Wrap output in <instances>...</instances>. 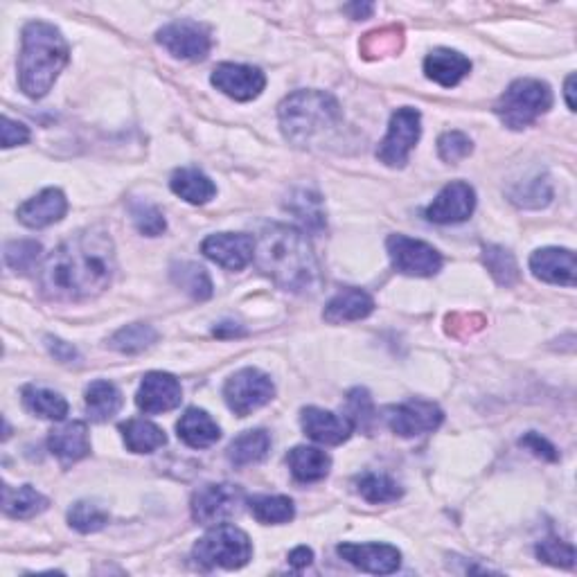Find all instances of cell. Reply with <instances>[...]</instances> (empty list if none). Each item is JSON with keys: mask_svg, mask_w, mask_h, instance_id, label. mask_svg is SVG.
Returning a JSON list of instances; mask_svg holds the SVG:
<instances>
[{"mask_svg": "<svg viewBox=\"0 0 577 577\" xmlns=\"http://www.w3.org/2000/svg\"><path fill=\"white\" fill-rule=\"evenodd\" d=\"M115 246L104 228H86L66 239L39 269L41 296L52 303H79L109 289Z\"/></svg>", "mask_w": 577, "mask_h": 577, "instance_id": "6da1fadb", "label": "cell"}, {"mask_svg": "<svg viewBox=\"0 0 577 577\" xmlns=\"http://www.w3.org/2000/svg\"><path fill=\"white\" fill-rule=\"evenodd\" d=\"M253 260L284 291L307 294L321 284V269L303 230L264 224L257 230Z\"/></svg>", "mask_w": 577, "mask_h": 577, "instance_id": "7a4b0ae2", "label": "cell"}, {"mask_svg": "<svg viewBox=\"0 0 577 577\" xmlns=\"http://www.w3.org/2000/svg\"><path fill=\"white\" fill-rule=\"evenodd\" d=\"M68 61V41L55 25L43 21L25 25L19 55V86L25 95L32 100L46 97Z\"/></svg>", "mask_w": 577, "mask_h": 577, "instance_id": "3957f363", "label": "cell"}, {"mask_svg": "<svg viewBox=\"0 0 577 577\" xmlns=\"http://www.w3.org/2000/svg\"><path fill=\"white\" fill-rule=\"evenodd\" d=\"M284 138L296 147L312 145L316 138L334 131L343 120L341 106L325 91H296L284 97L280 109Z\"/></svg>", "mask_w": 577, "mask_h": 577, "instance_id": "277c9868", "label": "cell"}, {"mask_svg": "<svg viewBox=\"0 0 577 577\" xmlns=\"http://www.w3.org/2000/svg\"><path fill=\"white\" fill-rule=\"evenodd\" d=\"M553 106V91L541 79L523 77L512 82L494 104V113L499 115L505 127L512 131L526 129Z\"/></svg>", "mask_w": 577, "mask_h": 577, "instance_id": "5b68a950", "label": "cell"}, {"mask_svg": "<svg viewBox=\"0 0 577 577\" xmlns=\"http://www.w3.org/2000/svg\"><path fill=\"white\" fill-rule=\"evenodd\" d=\"M192 555L206 568L219 566L235 571V568H242L251 562L253 546L244 530L230 526V523H219L217 528H212L197 541Z\"/></svg>", "mask_w": 577, "mask_h": 577, "instance_id": "8992f818", "label": "cell"}, {"mask_svg": "<svg viewBox=\"0 0 577 577\" xmlns=\"http://www.w3.org/2000/svg\"><path fill=\"white\" fill-rule=\"evenodd\" d=\"M422 115L413 106L397 109L390 118L386 138L381 140L377 149V158L388 167H404L408 163L413 147L417 145L422 133Z\"/></svg>", "mask_w": 577, "mask_h": 577, "instance_id": "52a82bcc", "label": "cell"}, {"mask_svg": "<svg viewBox=\"0 0 577 577\" xmlns=\"http://www.w3.org/2000/svg\"><path fill=\"white\" fill-rule=\"evenodd\" d=\"M275 395V386L269 375L257 368H244L226 381L224 399L230 411L239 417L251 415L266 406Z\"/></svg>", "mask_w": 577, "mask_h": 577, "instance_id": "ba28073f", "label": "cell"}, {"mask_svg": "<svg viewBox=\"0 0 577 577\" xmlns=\"http://www.w3.org/2000/svg\"><path fill=\"white\" fill-rule=\"evenodd\" d=\"M244 503V492L239 485L210 483L199 487L192 496V519L201 526H219L235 517Z\"/></svg>", "mask_w": 577, "mask_h": 577, "instance_id": "9c48e42d", "label": "cell"}, {"mask_svg": "<svg viewBox=\"0 0 577 577\" xmlns=\"http://www.w3.org/2000/svg\"><path fill=\"white\" fill-rule=\"evenodd\" d=\"M388 257L395 269L413 278H431L442 269V255L431 244L422 239H413L406 235H390L388 242Z\"/></svg>", "mask_w": 577, "mask_h": 577, "instance_id": "30bf717a", "label": "cell"}, {"mask_svg": "<svg viewBox=\"0 0 577 577\" xmlns=\"http://www.w3.org/2000/svg\"><path fill=\"white\" fill-rule=\"evenodd\" d=\"M156 41L176 59L201 61L212 48L210 30L197 21H174L158 30Z\"/></svg>", "mask_w": 577, "mask_h": 577, "instance_id": "8fae6325", "label": "cell"}, {"mask_svg": "<svg viewBox=\"0 0 577 577\" xmlns=\"http://www.w3.org/2000/svg\"><path fill=\"white\" fill-rule=\"evenodd\" d=\"M442 420H445L442 408L433 402H424V399H408L404 404L386 408L388 426L402 438L433 433L442 424Z\"/></svg>", "mask_w": 577, "mask_h": 577, "instance_id": "7c38bea8", "label": "cell"}, {"mask_svg": "<svg viewBox=\"0 0 577 577\" xmlns=\"http://www.w3.org/2000/svg\"><path fill=\"white\" fill-rule=\"evenodd\" d=\"M476 210V192L465 181H454L442 188L429 208L424 210V217L440 226L463 224Z\"/></svg>", "mask_w": 577, "mask_h": 577, "instance_id": "4fadbf2b", "label": "cell"}, {"mask_svg": "<svg viewBox=\"0 0 577 577\" xmlns=\"http://www.w3.org/2000/svg\"><path fill=\"white\" fill-rule=\"evenodd\" d=\"M212 86L237 102H251L260 97L266 77L260 68L244 64H219L212 70Z\"/></svg>", "mask_w": 577, "mask_h": 577, "instance_id": "5bb4252c", "label": "cell"}, {"mask_svg": "<svg viewBox=\"0 0 577 577\" xmlns=\"http://www.w3.org/2000/svg\"><path fill=\"white\" fill-rule=\"evenodd\" d=\"M181 399L183 388L174 375H170V372H147L142 377L136 404L147 415H156L174 411L176 406H181Z\"/></svg>", "mask_w": 577, "mask_h": 577, "instance_id": "9a60e30c", "label": "cell"}, {"mask_svg": "<svg viewBox=\"0 0 577 577\" xmlns=\"http://www.w3.org/2000/svg\"><path fill=\"white\" fill-rule=\"evenodd\" d=\"M203 255L228 271H242L255 255V239L244 233L210 235L201 246Z\"/></svg>", "mask_w": 577, "mask_h": 577, "instance_id": "2e32d148", "label": "cell"}, {"mask_svg": "<svg viewBox=\"0 0 577 577\" xmlns=\"http://www.w3.org/2000/svg\"><path fill=\"white\" fill-rule=\"evenodd\" d=\"M336 553L348 564L375 575L395 573L402 564V553L390 544H341Z\"/></svg>", "mask_w": 577, "mask_h": 577, "instance_id": "e0dca14e", "label": "cell"}, {"mask_svg": "<svg viewBox=\"0 0 577 577\" xmlns=\"http://www.w3.org/2000/svg\"><path fill=\"white\" fill-rule=\"evenodd\" d=\"M300 424H303V431L314 442H321V445H343L345 440L352 436V424L345 415H336L332 411H323V408L307 406L300 413Z\"/></svg>", "mask_w": 577, "mask_h": 577, "instance_id": "ac0fdd59", "label": "cell"}, {"mask_svg": "<svg viewBox=\"0 0 577 577\" xmlns=\"http://www.w3.org/2000/svg\"><path fill=\"white\" fill-rule=\"evenodd\" d=\"M535 278L559 287H575V253L568 248H539L530 257Z\"/></svg>", "mask_w": 577, "mask_h": 577, "instance_id": "d6986e66", "label": "cell"}, {"mask_svg": "<svg viewBox=\"0 0 577 577\" xmlns=\"http://www.w3.org/2000/svg\"><path fill=\"white\" fill-rule=\"evenodd\" d=\"M68 212V199L66 194L57 188H48L39 192L37 197H32L16 210V217L23 226L28 228H48L57 224L66 217Z\"/></svg>", "mask_w": 577, "mask_h": 577, "instance_id": "ffe728a7", "label": "cell"}, {"mask_svg": "<svg viewBox=\"0 0 577 577\" xmlns=\"http://www.w3.org/2000/svg\"><path fill=\"white\" fill-rule=\"evenodd\" d=\"M472 70V61H469L463 52L438 48L426 55L424 59V73L431 82H436L445 88L458 86Z\"/></svg>", "mask_w": 577, "mask_h": 577, "instance_id": "44dd1931", "label": "cell"}, {"mask_svg": "<svg viewBox=\"0 0 577 577\" xmlns=\"http://www.w3.org/2000/svg\"><path fill=\"white\" fill-rule=\"evenodd\" d=\"M372 312H375V300H372V296L363 289L348 287L341 289L339 294L325 305L323 318L330 325H341L363 321V318H368Z\"/></svg>", "mask_w": 577, "mask_h": 577, "instance_id": "7402d4cb", "label": "cell"}, {"mask_svg": "<svg viewBox=\"0 0 577 577\" xmlns=\"http://www.w3.org/2000/svg\"><path fill=\"white\" fill-rule=\"evenodd\" d=\"M48 447L64 465H73L77 460L91 454V440L84 422H68L50 433Z\"/></svg>", "mask_w": 577, "mask_h": 577, "instance_id": "603a6c76", "label": "cell"}, {"mask_svg": "<svg viewBox=\"0 0 577 577\" xmlns=\"http://www.w3.org/2000/svg\"><path fill=\"white\" fill-rule=\"evenodd\" d=\"M179 438L192 449L212 447L221 438L219 424L203 411V408H188L176 424Z\"/></svg>", "mask_w": 577, "mask_h": 577, "instance_id": "cb8c5ba5", "label": "cell"}, {"mask_svg": "<svg viewBox=\"0 0 577 577\" xmlns=\"http://www.w3.org/2000/svg\"><path fill=\"white\" fill-rule=\"evenodd\" d=\"M287 463L298 483H318L330 474L332 458L323 449L296 447L289 451Z\"/></svg>", "mask_w": 577, "mask_h": 577, "instance_id": "d4e9b609", "label": "cell"}, {"mask_svg": "<svg viewBox=\"0 0 577 577\" xmlns=\"http://www.w3.org/2000/svg\"><path fill=\"white\" fill-rule=\"evenodd\" d=\"M170 188L176 197L192 203V206H203V203L215 199V194H217V185L212 183L201 170H194V167L176 170L172 174Z\"/></svg>", "mask_w": 577, "mask_h": 577, "instance_id": "484cf974", "label": "cell"}, {"mask_svg": "<svg viewBox=\"0 0 577 577\" xmlns=\"http://www.w3.org/2000/svg\"><path fill=\"white\" fill-rule=\"evenodd\" d=\"M50 501L41 492L34 490L32 485L10 487L3 485V510L12 519H32L37 514L48 510Z\"/></svg>", "mask_w": 577, "mask_h": 577, "instance_id": "4316f807", "label": "cell"}, {"mask_svg": "<svg viewBox=\"0 0 577 577\" xmlns=\"http://www.w3.org/2000/svg\"><path fill=\"white\" fill-rule=\"evenodd\" d=\"M122 408L120 388L111 381L97 379L86 388V413L93 422H109Z\"/></svg>", "mask_w": 577, "mask_h": 577, "instance_id": "83f0119b", "label": "cell"}, {"mask_svg": "<svg viewBox=\"0 0 577 577\" xmlns=\"http://www.w3.org/2000/svg\"><path fill=\"white\" fill-rule=\"evenodd\" d=\"M124 445L133 454H152V451L165 447L167 436L161 426L149 420H127L120 424Z\"/></svg>", "mask_w": 577, "mask_h": 577, "instance_id": "f1b7e54d", "label": "cell"}, {"mask_svg": "<svg viewBox=\"0 0 577 577\" xmlns=\"http://www.w3.org/2000/svg\"><path fill=\"white\" fill-rule=\"evenodd\" d=\"M271 449V436L262 429L244 431L242 436H237L228 447V460L235 467L255 465L266 458Z\"/></svg>", "mask_w": 577, "mask_h": 577, "instance_id": "f546056e", "label": "cell"}, {"mask_svg": "<svg viewBox=\"0 0 577 577\" xmlns=\"http://www.w3.org/2000/svg\"><path fill=\"white\" fill-rule=\"evenodd\" d=\"M402 48H404V30L399 28V25H386V28L368 32L366 37L359 41L361 57L368 61L399 55Z\"/></svg>", "mask_w": 577, "mask_h": 577, "instance_id": "4dcf8cb0", "label": "cell"}, {"mask_svg": "<svg viewBox=\"0 0 577 577\" xmlns=\"http://www.w3.org/2000/svg\"><path fill=\"white\" fill-rule=\"evenodd\" d=\"M23 404L30 413L43 417V420L61 422L68 415V402L59 393H52L46 388L25 386L23 388Z\"/></svg>", "mask_w": 577, "mask_h": 577, "instance_id": "1f68e13d", "label": "cell"}, {"mask_svg": "<svg viewBox=\"0 0 577 577\" xmlns=\"http://www.w3.org/2000/svg\"><path fill=\"white\" fill-rule=\"evenodd\" d=\"M172 282L190 294L194 300H208L212 296V280L208 271L197 262H181L172 266Z\"/></svg>", "mask_w": 577, "mask_h": 577, "instance_id": "d6a6232c", "label": "cell"}, {"mask_svg": "<svg viewBox=\"0 0 577 577\" xmlns=\"http://www.w3.org/2000/svg\"><path fill=\"white\" fill-rule=\"evenodd\" d=\"M253 517L264 523V526H278V523H289L296 517L294 501L289 496H253L248 501Z\"/></svg>", "mask_w": 577, "mask_h": 577, "instance_id": "836d02e7", "label": "cell"}, {"mask_svg": "<svg viewBox=\"0 0 577 577\" xmlns=\"http://www.w3.org/2000/svg\"><path fill=\"white\" fill-rule=\"evenodd\" d=\"M287 208L294 212L296 219L303 224L305 230H312L318 233L325 226V212H323V201L312 190H296L291 194V199L287 201Z\"/></svg>", "mask_w": 577, "mask_h": 577, "instance_id": "e575fe53", "label": "cell"}, {"mask_svg": "<svg viewBox=\"0 0 577 577\" xmlns=\"http://www.w3.org/2000/svg\"><path fill=\"white\" fill-rule=\"evenodd\" d=\"M345 417L350 420L352 429H359L361 433L370 436L377 424V411L366 388L350 390L348 397H345Z\"/></svg>", "mask_w": 577, "mask_h": 577, "instance_id": "d590c367", "label": "cell"}, {"mask_svg": "<svg viewBox=\"0 0 577 577\" xmlns=\"http://www.w3.org/2000/svg\"><path fill=\"white\" fill-rule=\"evenodd\" d=\"M156 341H158V332L154 330L152 325L133 323V325H127V327H122V330L115 332L111 336L109 345L115 352L138 354L142 350L152 348Z\"/></svg>", "mask_w": 577, "mask_h": 577, "instance_id": "8d00e7d4", "label": "cell"}, {"mask_svg": "<svg viewBox=\"0 0 577 577\" xmlns=\"http://www.w3.org/2000/svg\"><path fill=\"white\" fill-rule=\"evenodd\" d=\"M483 264L487 271L492 273V278L501 287H512L519 282V264L508 248L503 246H485L483 248Z\"/></svg>", "mask_w": 577, "mask_h": 577, "instance_id": "74e56055", "label": "cell"}, {"mask_svg": "<svg viewBox=\"0 0 577 577\" xmlns=\"http://www.w3.org/2000/svg\"><path fill=\"white\" fill-rule=\"evenodd\" d=\"M357 492L368 503L375 505L393 503L404 496L402 485L386 474H363L361 478H357Z\"/></svg>", "mask_w": 577, "mask_h": 577, "instance_id": "f35d334b", "label": "cell"}, {"mask_svg": "<svg viewBox=\"0 0 577 577\" xmlns=\"http://www.w3.org/2000/svg\"><path fill=\"white\" fill-rule=\"evenodd\" d=\"M41 244L37 239H16L5 246V264L16 273H30L39 269L41 260Z\"/></svg>", "mask_w": 577, "mask_h": 577, "instance_id": "ab89813d", "label": "cell"}, {"mask_svg": "<svg viewBox=\"0 0 577 577\" xmlns=\"http://www.w3.org/2000/svg\"><path fill=\"white\" fill-rule=\"evenodd\" d=\"M70 528H75L82 535H91V532H100L109 523V514H106L100 505L91 501H79L68 512Z\"/></svg>", "mask_w": 577, "mask_h": 577, "instance_id": "60d3db41", "label": "cell"}, {"mask_svg": "<svg viewBox=\"0 0 577 577\" xmlns=\"http://www.w3.org/2000/svg\"><path fill=\"white\" fill-rule=\"evenodd\" d=\"M510 199L523 208H544L553 199V188H550L546 176H537V179L523 181L517 190H512Z\"/></svg>", "mask_w": 577, "mask_h": 577, "instance_id": "b9f144b4", "label": "cell"}, {"mask_svg": "<svg viewBox=\"0 0 577 577\" xmlns=\"http://www.w3.org/2000/svg\"><path fill=\"white\" fill-rule=\"evenodd\" d=\"M133 226L138 228V233L147 237H158L165 233L167 221L163 217V212L147 201H131L129 206Z\"/></svg>", "mask_w": 577, "mask_h": 577, "instance_id": "7bdbcfd3", "label": "cell"}, {"mask_svg": "<svg viewBox=\"0 0 577 577\" xmlns=\"http://www.w3.org/2000/svg\"><path fill=\"white\" fill-rule=\"evenodd\" d=\"M474 152V142L463 131H447L438 140V154L445 163H460Z\"/></svg>", "mask_w": 577, "mask_h": 577, "instance_id": "ee69618b", "label": "cell"}, {"mask_svg": "<svg viewBox=\"0 0 577 577\" xmlns=\"http://www.w3.org/2000/svg\"><path fill=\"white\" fill-rule=\"evenodd\" d=\"M537 555L550 566H562V568L575 566V548L559 537H548L541 541L537 546Z\"/></svg>", "mask_w": 577, "mask_h": 577, "instance_id": "f6af8a7d", "label": "cell"}, {"mask_svg": "<svg viewBox=\"0 0 577 577\" xmlns=\"http://www.w3.org/2000/svg\"><path fill=\"white\" fill-rule=\"evenodd\" d=\"M447 334L454 339H469L476 332H481L487 325L485 316L481 314H449L447 316Z\"/></svg>", "mask_w": 577, "mask_h": 577, "instance_id": "bcb514c9", "label": "cell"}, {"mask_svg": "<svg viewBox=\"0 0 577 577\" xmlns=\"http://www.w3.org/2000/svg\"><path fill=\"white\" fill-rule=\"evenodd\" d=\"M28 140H30V129L25 127L23 122H16L5 115L3 118V147L12 149V147L25 145Z\"/></svg>", "mask_w": 577, "mask_h": 577, "instance_id": "7dc6e473", "label": "cell"}, {"mask_svg": "<svg viewBox=\"0 0 577 577\" xmlns=\"http://www.w3.org/2000/svg\"><path fill=\"white\" fill-rule=\"evenodd\" d=\"M521 447L530 449L532 454L544 458V460H557V451L550 445L546 438H541L539 433H528L526 438H521Z\"/></svg>", "mask_w": 577, "mask_h": 577, "instance_id": "c3c4849f", "label": "cell"}, {"mask_svg": "<svg viewBox=\"0 0 577 577\" xmlns=\"http://www.w3.org/2000/svg\"><path fill=\"white\" fill-rule=\"evenodd\" d=\"M46 345L52 357L61 363H77L79 361V352L73 348V345L57 339V336H46Z\"/></svg>", "mask_w": 577, "mask_h": 577, "instance_id": "681fc988", "label": "cell"}, {"mask_svg": "<svg viewBox=\"0 0 577 577\" xmlns=\"http://www.w3.org/2000/svg\"><path fill=\"white\" fill-rule=\"evenodd\" d=\"M314 562V553L307 546H298L296 550L289 553V566L296 568V571H303L309 564Z\"/></svg>", "mask_w": 577, "mask_h": 577, "instance_id": "f907efd6", "label": "cell"}, {"mask_svg": "<svg viewBox=\"0 0 577 577\" xmlns=\"http://www.w3.org/2000/svg\"><path fill=\"white\" fill-rule=\"evenodd\" d=\"M345 12H348L354 21H363V19H368V16H372V12H375V5L372 3H352L345 7Z\"/></svg>", "mask_w": 577, "mask_h": 577, "instance_id": "816d5d0a", "label": "cell"}, {"mask_svg": "<svg viewBox=\"0 0 577 577\" xmlns=\"http://www.w3.org/2000/svg\"><path fill=\"white\" fill-rule=\"evenodd\" d=\"M217 336H242L244 330L242 327H237L235 323H221L217 330H215Z\"/></svg>", "mask_w": 577, "mask_h": 577, "instance_id": "f5cc1de1", "label": "cell"}, {"mask_svg": "<svg viewBox=\"0 0 577 577\" xmlns=\"http://www.w3.org/2000/svg\"><path fill=\"white\" fill-rule=\"evenodd\" d=\"M564 93H566V104H568V109L575 111V100H573V93H575V75H568L566 86H564Z\"/></svg>", "mask_w": 577, "mask_h": 577, "instance_id": "db71d44e", "label": "cell"}]
</instances>
